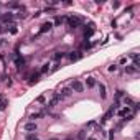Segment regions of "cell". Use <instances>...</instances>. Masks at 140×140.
Returning <instances> with one entry per match:
<instances>
[{
    "instance_id": "cell-1",
    "label": "cell",
    "mask_w": 140,
    "mask_h": 140,
    "mask_svg": "<svg viewBox=\"0 0 140 140\" xmlns=\"http://www.w3.org/2000/svg\"><path fill=\"white\" fill-rule=\"evenodd\" d=\"M66 23H68L69 28H77L82 23V20L79 17H76V15H69V17H66Z\"/></svg>"
},
{
    "instance_id": "cell-2",
    "label": "cell",
    "mask_w": 140,
    "mask_h": 140,
    "mask_svg": "<svg viewBox=\"0 0 140 140\" xmlns=\"http://www.w3.org/2000/svg\"><path fill=\"white\" fill-rule=\"evenodd\" d=\"M82 89H84V84L81 81H72L71 84V91H76V92H82Z\"/></svg>"
},
{
    "instance_id": "cell-3",
    "label": "cell",
    "mask_w": 140,
    "mask_h": 140,
    "mask_svg": "<svg viewBox=\"0 0 140 140\" xmlns=\"http://www.w3.org/2000/svg\"><path fill=\"white\" fill-rule=\"evenodd\" d=\"M12 22H13V15L12 13H5V15L0 17V25H2V23H12Z\"/></svg>"
},
{
    "instance_id": "cell-4",
    "label": "cell",
    "mask_w": 140,
    "mask_h": 140,
    "mask_svg": "<svg viewBox=\"0 0 140 140\" xmlns=\"http://www.w3.org/2000/svg\"><path fill=\"white\" fill-rule=\"evenodd\" d=\"M119 115H122V117H132V109L130 107H124V109H120L119 111Z\"/></svg>"
},
{
    "instance_id": "cell-5",
    "label": "cell",
    "mask_w": 140,
    "mask_h": 140,
    "mask_svg": "<svg viewBox=\"0 0 140 140\" xmlns=\"http://www.w3.org/2000/svg\"><path fill=\"white\" fill-rule=\"evenodd\" d=\"M51 28H53V23H51V22H46V23H43V25H41L40 33H46V32H50Z\"/></svg>"
},
{
    "instance_id": "cell-6",
    "label": "cell",
    "mask_w": 140,
    "mask_h": 140,
    "mask_svg": "<svg viewBox=\"0 0 140 140\" xmlns=\"http://www.w3.org/2000/svg\"><path fill=\"white\" fill-rule=\"evenodd\" d=\"M81 58H82V53H79V51L69 53V59H71V61H77V59H81Z\"/></svg>"
},
{
    "instance_id": "cell-7",
    "label": "cell",
    "mask_w": 140,
    "mask_h": 140,
    "mask_svg": "<svg viewBox=\"0 0 140 140\" xmlns=\"http://www.w3.org/2000/svg\"><path fill=\"white\" fill-rule=\"evenodd\" d=\"M25 130H27V132L36 130V122H28V124H25Z\"/></svg>"
},
{
    "instance_id": "cell-8",
    "label": "cell",
    "mask_w": 140,
    "mask_h": 140,
    "mask_svg": "<svg viewBox=\"0 0 140 140\" xmlns=\"http://www.w3.org/2000/svg\"><path fill=\"white\" fill-rule=\"evenodd\" d=\"M15 63H17V68L20 69V68H23V66H25V59H23V58H20V56L17 54V58H15Z\"/></svg>"
},
{
    "instance_id": "cell-9",
    "label": "cell",
    "mask_w": 140,
    "mask_h": 140,
    "mask_svg": "<svg viewBox=\"0 0 140 140\" xmlns=\"http://www.w3.org/2000/svg\"><path fill=\"white\" fill-rule=\"evenodd\" d=\"M64 56H66V53H63V51H56V53L53 54V59H54V61H59V59H63Z\"/></svg>"
},
{
    "instance_id": "cell-10",
    "label": "cell",
    "mask_w": 140,
    "mask_h": 140,
    "mask_svg": "<svg viewBox=\"0 0 140 140\" xmlns=\"http://www.w3.org/2000/svg\"><path fill=\"white\" fill-rule=\"evenodd\" d=\"M99 94H101V99H106L107 92H106V86H104V84H99Z\"/></svg>"
},
{
    "instance_id": "cell-11",
    "label": "cell",
    "mask_w": 140,
    "mask_h": 140,
    "mask_svg": "<svg viewBox=\"0 0 140 140\" xmlns=\"http://www.w3.org/2000/svg\"><path fill=\"white\" fill-rule=\"evenodd\" d=\"M137 71H138V68H135V66H127V68H125L127 74H135Z\"/></svg>"
},
{
    "instance_id": "cell-12",
    "label": "cell",
    "mask_w": 140,
    "mask_h": 140,
    "mask_svg": "<svg viewBox=\"0 0 140 140\" xmlns=\"http://www.w3.org/2000/svg\"><path fill=\"white\" fill-rule=\"evenodd\" d=\"M59 101H61V96H59V94H56V96H54L53 99L50 101V107H53V106H56V102H59Z\"/></svg>"
},
{
    "instance_id": "cell-13",
    "label": "cell",
    "mask_w": 140,
    "mask_h": 140,
    "mask_svg": "<svg viewBox=\"0 0 140 140\" xmlns=\"http://www.w3.org/2000/svg\"><path fill=\"white\" fill-rule=\"evenodd\" d=\"M8 27H10V28H7V30H8V32H10L12 35H17V33H18V28H17V25H15V23H10Z\"/></svg>"
},
{
    "instance_id": "cell-14",
    "label": "cell",
    "mask_w": 140,
    "mask_h": 140,
    "mask_svg": "<svg viewBox=\"0 0 140 140\" xmlns=\"http://www.w3.org/2000/svg\"><path fill=\"white\" fill-rule=\"evenodd\" d=\"M66 22V17H56V18H54V25H61V23H64Z\"/></svg>"
},
{
    "instance_id": "cell-15",
    "label": "cell",
    "mask_w": 140,
    "mask_h": 140,
    "mask_svg": "<svg viewBox=\"0 0 140 140\" xmlns=\"http://www.w3.org/2000/svg\"><path fill=\"white\" fill-rule=\"evenodd\" d=\"M61 97H68V96H71V87H64L63 91H61V94H59Z\"/></svg>"
},
{
    "instance_id": "cell-16",
    "label": "cell",
    "mask_w": 140,
    "mask_h": 140,
    "mask_svg": "<svg viewBox=\"0 0 140 140\" xmlns=\"http://www.w3.org/2000/svg\"><path fill=\"white\" fill-rule=\"evenodd\" d=\"M38 77H40V72H35V74H32V77H30V84L38 82Z\"/></svg>"
},
{
    "instance_id": "cell-17",
    "label": "cell",
    "mask_w": 140,
    "mask_h": 140,
    "mask_svg": "<svg viewBox=\"0 0 140 140\" xmlns=\"http://www.w3.org/2000/svg\"><path fill=\"white\" fill-rule=\"evenodd\" d=\"M86 86H87V87H94V86H96V79H94V77H87Z\"/></svg>"
},
{
    "instance_id": "cell-18",
    "label": "cell",
    "mask_w": 140,
    "mask_h": 140,
    "mask_svg": "<svg viewBox=\"0 0 140 140\" xmlns=\"http://www.w3.org/2000/svg\"><path fill=\"white\" fill-rule=\"evenodd\" d=\"M48 71H50V63H45L41 71H40V74H45V72H48Z\"/></svg>"
},
{
    "instance_id": "cell-19",
    "label": "cell",
    "mask_w": 140,
    "mask_h": 140,
    "mask_svg": "<svg viewBox=\"0 0 140 140\" xmlns=\"http://www.w3.org/2000/svg\"><path fill=\"white\" fill-rule=\"evenodd\" d=\"M92 32H94V28H92V25H91V28H86V32H84V36H86V38H89V36L92 35Z\"/></svg>"
},
{
    "instance_id": "cell-20",
    "label": "cell",
    "mask_w": 140,
    "mask_h": 140,
    "mask_svg": "<svg viewBox=\"0 0 140 140\" xmlns=\"http://www.w3.org/2000/svg\"><path fill=\"white\" fill-rule=\"evenodd\" d=\"M27 140H38V135H36V133H28Z\"/></svg>"
},
{
    "instance_id": "cell-21",
    "label": "cell",
    "mask_w": 140,
    "mask_h": 140,
    "mask_svg": "<svg viewBox=\"0 0 140 140\" xmlns=\"http://www.w3.org/2000/svg\"><path fill=\"white\" fill-rule=\"evenodd\" d=\"M5 107H7V101L0 99V109H5Z\"/></svg>"
},
{
    "instance_id": "cell-22",
    "label": "cell",
    "mask_w": 140,
    "mask_h": 140,
    "mask_svg": "<svg viewBox=\"0 0 140 140\" xmlns=\"http://www.w3.org/2000/svg\"><path fill=\"white\" fill-rule=\"evenodd\" d=\"M109 71H111V72H114V71H117V66H115V64H112V66H109Z\"/></svg>"
},
{
    "instance_id": "cell-23",
    "label": "cell",
    "mask_w": 140,
    "mask_h": 140,
    "mask_svg": "<svg viewBox=\"0 0 140 140\" xmlns=\"http://www.w3.org/2000/svg\"><path fill=\"white\" fill-rule=\"evenodd\" d=\"M84 137H86V133H84V130H81V132H79V135H77V138H84Z\"/></svg>"
},
{
    "instance_id": "cell-24",
    "label": "cell",
    "mask_w": 140,
    "mask_h": 140,
    "mask_svg": "<svg viewBox=\"0 0 140 140\" xmlns=\"http://www.w3.org/2000/svg\"><path fill=\"white\" fill-rule=\"evenodd\" d=\"M112 7H114V8H119V7H120V3H119V2H114V3H112Z\"/></svg>"
},
{
    "instance_id": "cell-25",
    "label": "cell",
    "mask_w": 140,
    "mask_h": 140,
    "mask_svg": "<svg viewBox=\"0 0 140 140\" xmlns=\"http://www.w3.org/2000/svg\"><path fill=\"white\" fill-rule=\"evenodd\" d=\"M109 140H114V130H111V135H109Z\"/></svg>"
},
{
    "instance_id": "cell-26",
    "label": "cell",
    "mask_w": 140,
    "mask_h": 140,
    "mask_svg": "<svg viewBox=\"0 0 140 140\" xmlns=\"http://www.w3.org/2000/svg\"><path fill=\"white\" fill-rule=\"evenodd\" d=\"M87 140H96V138H87Z\"/></svg>"
},
{
    "instance_id": "cell-27",
    "label": "cell",
    "mask_w": 140,
    "mask_h": 140,
    "mask_svg": "<svg viewBox=\"0 0 140 140\" xmlns=\"http://www.w3.org/2000/svg\"><path fill=\"white\" fill-rule=\"evenodd\" d=\"M66 140H72V138H66Z\"/></svg>"
},
{
    "instance_id": "cell-28",
    "label": "cell",
    "mask_w": 140,
    "mask_h": 140,
    "mask_svg": "<svg viewBox=\"0 0 140 140\" xmlns=\"http://www.w3.org/2000/svg\"><path fill=\"white\" fill-rule=\"evenodd\" d=\"M50 140H56V138H50Z\"/></svg>"
},
{
    "instance_id": "cell-29",
    "label": "cell",
    "mask_w": 140,
    "mask_h": 140,
    "mask_svg": "<svg viewBox=\"0 0 140 140\" xmlns=\"http://www.w3.org/2000/svg\"><path fill=\"white\" fill-rule=\"evenodd\" d=\"M2 30H3V28H0V32H2Z\"/></svg>"
}]
</instances>
